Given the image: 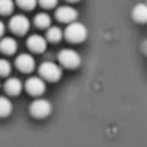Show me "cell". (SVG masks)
<instances>
[{
  "label": "cell",
  "instance_id": "obj_1",
  "mask_svg": "<svg viewBox=\"0 0 147 147\" xmlns=\"http://www.w3.org/2000/svg\"><path fill=\"white\" fill-rule=\"evenodd\" d=\"M65 38L71 43H82L87 38V29L81 22H71L65 29Z\"/></svg>",
  "mask_w": 147,
  "mask_h": 147
},
{
  "label": "cell",
  "instance_id": "obj_2",
  "mask_svg": "<svg viewBox=\"0 0 147 147\" xmlns=\"http://www.w3.org/2000/svg\"><path fill=\"white\" fill-rule=\"evenodd\" d=\"M41 79H46L49 82H57L62 78V68L54 62H43L38 68Z\"/></svg>",
  "mask_w": 147,
  "mask_h": 147
},
{
  "label": "cell",
  "instance_id": "obj_3",
  "mask_svg": "<svg viewBox=\"0 0 147 147\" xmlns=\"http://www.w3.org/2000/svg\"><path fill=\"white\" fill-rule=\"evenodd\" d=\"M57 57L60 65L65 68H78L81 65V55L73 49H62Z\"/></svg>",
  "mask_w": 147,
  "mask_h": 147
},
{
  "label": "cell",
  "instance_id": "obj_4",
  "mask_svg": "<svg viewBox=\"0 0 147 147\" xmlns=\"http://www.w3.org/2000/svg\"><path fill=\"white\" fill-rule=\"evenodd\" d=\"M52 111V106L48 100L45 98H36L35 101L30 105V114L36 119H45L51 114Z\"/></svg>",
  "mask_w": 147,
  "mask_h": 147
},
{
  "label": "cell",
  "instance_id": "obj_5",
  "mask_svg": "<svg viewBox=\"0 0 147 147\" xmlns=\"http://www.w3.org/2000/svg\"><path fill=\"white\" fill-rule=\"evenodd\" d=\"M10 29L14 33H18V35H24L30 29V21L24 14H14L10 19Z\"/></svg>",
  "mask_w": 147,
  "mask_h": 147
},
{
  "label": "cell",
  "instance_id": "obj_6",
  "mask_svg": "<svg viewBox=\"0 0 147 147\" xmlns=\"http://www.w3.org/2000/svg\"><path fill=\"white\" fill-rule=\"evenodd\" d=\"M26 90L33 96H40L45 93L46 90V84H45V79L41 78H36V76H32L26 81Z\"/></svg>",
  "mask_w": 147,
  "mask_h": 147
},
{
  "label": "cell",
  "instance_id": "obj_7",
  "mask_svg": "<svg viewBox=\"0 0 147 147\" xmlns=\"http://www.w3.org/2000/svg\"><path fill=\"white\" fill-rule=\"evenodd\" d=\"M55 18H57L60 22H68V24H71V22H74L76 21V18H78V11L74 10L73 7H59L57 10H55Z\"/></svg>",
  "mask_w": 147,
  "mask_h": 147
},
{
  "label": "cell",
  "instance_id": "obj_8",
  "mask_svg": "<svg viewBox=\"0 0 147 147\" xmlns=\"http://www.w3.org/2000/svg\"><path fill=\"white\" fill-rule=\"evenodd\" d=\"M16 67L22 73H30L35 68V59L30 54H19L16 57Z\"/></svg>",
  "mask_w": 147,
  "mask_h": 147
},
{
  "label": "cell",
  "instance_id": "obj_9",
  "mask_svg": "<svg viewBox=\"0 0 147 147\" xmlns=\"http://www.w3.org/2000/svg\"><path fill=\"white\" fill-rule=\"evenodd\" d=\"M27 46L32 52H45L46 49V38L41 35H30L27 40Z\"/></svg>",
  "mask_w": 147,
  "mask_h": 147
},
{
  "label": "cell",
  "instance_id": "obj_10",
  "mask_svg": "<svg viewBox=\"0 0 147 147\" xmlns=\"http://www.w3.org/2000/svg\"><path fill=\"white\" fill-rule=\"evenodd\" d=\"M3 89L8 95H19V92L22 90V82H21L18 78H10L7 79V82L3 84Z\"/></svg>",
  "mask_w": 147,
  "mask_h": 147
},
{
  "label": "cell",
  "instance_id": "obj_11",
  "mask_svg": "<svg viewBox=\"0 0 147 147\" xmlns=\"http://www.w3.org/2000/svg\"><path fill=\"white\" fill-rule=\"evenodd\" d=\"M131 16L136 22L139 24H144L147 22V5L146 3H138L134 5L133 11H131Z\"/></svg>",
  "mask_w": 147,
  "mask_h": 147
},
{
  "label": "cell",
  "instance_id": "obj_12",
  "mask_svg": "<svg viewBox=\"0 0 147 147\" xmlns=\"http://www.w3.org/2000/svg\"><path fill=\"white\" fill-rule=\"evenodd\" d=\"M16 49H18V43L14 38L3 36V38L0 40V51L3 52V54H14Z\"/></svg>",
  "mask_w": 147,
  "mask_h": 147
},
{
  "label": "cell",
  "instance_id": "obj_13",
  "mask_svg": "<svg viewBox=\"0 0 147 147\" xmlns=\"http://www.w3.org/2000/svg\"><path fill=\"white\" fill-rule=\"evenodd\" d=\"M33 22L40 29H49L51 27V16L48 13H38L35 16V19H33Z\"/></svg>",
  "mask_w": 147,
  "mask_h": 147
},
{
  "label": "cell",
  "instance_id": "obj_14",
  "mask_svg": "<svg viewBox=\"0 0 147 147\" xmlns=\"http://www.w3.org/2000/svg\"><path fill=\"white\" fill-rule=\"evenodd\" d=\"M63 35H65V33L62 32L59 27H49L48 32H46V40H48V41H51V43H59Z\"/></svg>",
  "mask_w": 147,
  "mask_h": 147
},
{
  "label": "cell",
  "instance_id": "obj_15",
  "mask_svg": "<svg viewBox=\"0 0 147 147\" xmlns=\"http://www.w3.org/2000/svg\"><path fill=\"white\" fill-rule=\"evenodd\" d=\"M13 111V103L7 96H0V117H7Z\"/></svg>",
  "mask_w": 147,
  "mask_h": 147
},
{
  "label": "cell",
  "instance_id": "obj_16",
  "mask_svg": "<svg viewBox=\"0 0 147 147\" xmlns=\"http://www.w3.org/2000/svg\"><path fill=\"white\" fill-rule=\"evenodd\" d=\"M14 8L13 0H0V14H10Z\"/></svg>",
  "mask_w": 147,
  "mask_h": 147
},
{
  "label": "cell",
  "instance_id": "obj_17",
  "mask_svg": "<svg viewBox=\"0 0 147 147\" xmlns=\"http://www.w3.org/2000/svg\"><path fill=\"white\" fill-rule=\"evenodd\" d=\"M11 73V63L5 59H0V76H8Z\"/></svg>",
  "mask_w": 147,
  "mask_h": 147
},
{
  "label": "cell",
  "instance_id": "obj_18",
  "mask_svg": "<svg viewBox=\"0 0 147 147\" xmlns=\"http://www.w3.org/2000/svg\"><path fill=\"white\" fill-rule=\"evenodd\" d=\"M16 3L19 5L22 10H33L35 5L38 3V0H16Z\"/></svg>",
  "mask_w": 147,
  "mask_h": 147
},
{
  "label": "cell",
  "instance_id": "obj_19",
  "mask_svg": "<svg viewBox=\"0 0 147 147\" xmlns=\"http://www.w3.org/2000/svg\"><path fill=\"white\" fill-rule=\"evenodd\" d=\"M59 0H38V3L41 5L43 8H54L57 5Z\"/></svg>",
  "mask_w": 147,
  "mask_h": 147
},
{
  "label": "cell",
  "instance_id": "obj_20",
  "mask_svg": "<svg viewBox=\"0 0 147 147\" xmlns=\"http://www.w3.org/2000/svg\"><path fill=\"white\" fill-rule=\"evenodd\" d=\"M3 33H5V24L2 22V21H0V36L3 35Z\"/></svg>",
  "mask_w": 147,
  "mask_h": 147
},
{
  "label": "cell",
  "instance_id": "obj_21",
  "mask_svg": "<svg viewBox=\"0 0 147 147\" xmlns=\"http://www.w3.org/2000/svg\"><path fill=\"white\" fill-rule=\"evenodd\" d=\"M141 48H142V51L147 54V40H146V41H142V46H141Z\"/></svg>",
  "mask_w": 147,
  "mask_h": 147
},
{
  "label": "cell",
  "instance_id": "obj_22",
  "mask_svg": "<svg viewBox=\"0 0 147 147\" xmlns=\"http://www.w3.org/2000/svg\"><path fill=\"white\" fill-rule=\"evenodd\" d=\"M67 2H79V0H67Z\"/></svg>",
  "mask_w": 147,
  "mask_h": 147
}]
</instances>
